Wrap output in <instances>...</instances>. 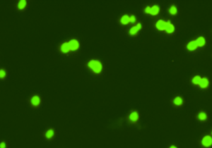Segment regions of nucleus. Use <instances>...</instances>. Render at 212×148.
Wrapping results in <instances>:
<instances>
[{
    "label": "nucleus",
    "instance_id": "6",
    "mask_svg": "<svg viewBox=\"0 0 212 148\" xmlns=\"http://www.w3.org/2000/svg\"><path fill=\"white\" fill-rule=\"evenodd\" d=\"M127 120L130 124H137L140 121V113L137 110H132L127 116Z\"/></svg>",
    "mask_w": 212,
    "mask_h": 148
},
{
    "label": "nucleus",
    "instance_id": "20",
    "mask_svg": "<svg viewBox=\"0 0 212 148\" xmlns=\"http://www.w3.org/2000/svg\"><path fill=\"white\" fill-rule=\"evenodd\" d=\"M138 21H138V19H137V16H135L134 14H130V25H134V24H136Z\"/></svg>",
    "mask_w": 212,
    "mask_h": 148
},
{
    "label": "nucleus",
    "instance_id": "15",
    "mask_svg": "<svg viewBox=\"0 0 212 148\" xmlns=\"http://www.w3.org/2000/svg\"><path fill=\"white\" fill-rule=\"evenodd\" d=\"M196 118H197V120L198 121L206 122L209 120V114H208L207 111L201 110V111H199V112L197 113Z\"/></svg>",
    "mask_w": 212,
    "mask_h": 148
},
{
    "label": "nucleus",
    "instance_id": "18",
    "mask_svg": "<svg viewBox=\"0 0 212 148\" xmlns=\"http://www.w3.org/2000/svg\"><path fill=\"white\" fill-rule=\"evenodd\" d=\"M201 75H199V74L194 75L190 79L191 85L195 86V87H198L199 82L201 81Z\"/></svg>",
    "mask_w": 212,
    "mask_h": 148
},
{
    "label": "nucleus",
    "instance_id": "3",
    "mask_svg": "<svg viewBox=\"0 0 212 148\" xmlns=\"http://www.w3.org/2000/svg\"><path fill=\"white\" fill-rule=\"evenodd\" d=\"M145 15L149 16L151 17H157L160 15L161 12V7L158 4L146 5L143 9Z\"/></svg>",
    "mask_w": 212,
    "mask_h": 148
},
{
    "label": "nucleus",
    "instance_id": "10",
    "mask_svg": "<svg viewBox=\"0 0 212 148\" xmlns=\"http://www.w3.org/2000/svg\"><path fill=\"white\" fill-rule=\"evenodd\" d=\"M167 19H158L154 23V28L155 31L164 33L165 26H166Z\"/></svg>",
    "mask_w": 212,
    "mask_h": 148
},
{
    "label": "nucleus",
    "instance_id": "22",
    "mask_svg": "<svg viewBox=\"0 0 212 148\" xmlns=\"http://www.w3.org/2000/svg\"><path fill=\"white\" fill-rule=\"evenodd\" d=\"M168 148H178V147L175 145H171L169 146Z\"/></svg>",
    "mask_w": 212,
    "mask_h": 148
},
{
    "label": "nucleus",
    "instance_id": "8",
    "mask_svg": "<svg viewBox=\"0 0 212 148\" xmlns=\"http://www.w3.org/2000/svg\"><path fill=\"white\" fill-rule=\"evenodd\" d=\"M201 147L202 148H211L212 146V135L211 134H207L201 138L199 141Z\"/></svg>",
    "mask_w": 212,
    "mask_h": 148
},
{
    "label": "nucleus",
    "instance_id": "12",
    "mask_svg": "<svg viewBox=\"0 0 212 148\" xmlns=\"http://www.w3.org/2000/svg\"><path fill=\"white\" fill-rule=\"evenodd\" d=\"M55 135H56V131L55 130L52 129V128H50V129L46 130V131L44 132V134H43L44 138H45V141H52V139L54 138Z\"/></svg>",
    "mask_w": 212,
    "mask_h": 148
},
{
    "label": "nucleus",
    "instance_id": "19",
    "mask_svg": "<svg viewBox=\"0 0 212 148\" xmlns=\"http://www.w3.org/2000/svg\"><path fill=\"white\" fill-rule=\"evenodd\" d=\"M8 75V73L7 70L3 69V68H0V81H4V80L7 78Z\"/></svg>",
    "mask_w": 212,
    "mask_h": 148
},
{
    "label": "nucleus",
    "instance_id": "5",
    "mask_svg": "<svg viewBox=\"0 0 212 148\" xmlns=\"http://www.w3.org/2000/svg\"><path fill=\"white\" fill-rule=\"evenodd\" d=\"M42 105V97L40 95L35 94L33 95L28 99V106L32 109H36L39 108Z\"/></svg>",
    "mask_w": 212,
    "mask_h": 148
},
{
    "label": "nucleus",
    "instance_id": "11",
    "mask_svg": "<svg viewBox=\"0 0 212 148\" xmlns=\"http://www.w3.org/2000/svg\"><path fill=\"white\" fill-rule=\"evenodd\" d=\"M210 86H211V81L209 78L207 76H201L198 87L201 90H206L209 88Z\"/></svg>",
    "mask_w": 212,
    "mask_h": 148
},
{
    "label": "nucleus",
    "instance_id": "17",
    "mask_svg": "<svg viewBox=\"0 0 212 148\" xmlns=\"http://www.w3.org/2000/svg\"><path fill=\"white\" fill-rule=\"evenodd\" d=\"M16 8L19 11H24L28 8V1L26 0H20L17 3Z\"/></svg>",
    "mask_w": 212,
    "mask_h": 148
},
{
    "label": "nucleus",
    "instance_id": "1",
    "mask_svg": "<svg viewBox=\"0 0 212 148\" xmlns=\"http://www.w3.org/2000/svg\"><path fill=\"white\" fill-rule=\"evenodd\" d=\"M81 42L77 38H70L62 43L59 46V52L62 55H69L77 52L81 49Z\"/></svg>",
    "mask_w": 212,
    "mask_h": 148
},
{
    "label": "nucleus",
    "instance_id": "13",
    "mask_svg": "<svg viewBox=\"0 0 212 148\" xmlns=\"http://www.w3.org/2000/svg\"><path fill=\"white\" fill-rule=\"evenodd\" d=\"M130 15L129 13H124L119 18V24L122 26H130Z\"/></svg>",
    "mask_w": 212,
    "mask_h": 148
},
{
    "label": "nucleus",
    "instance_id": "7",
    "mask_svg": "<svg viewBox=\"0 0 212 148\" xmlns=\"http://www.w3.org/2000/svg\"><path fill=\"white\" fill-rule=\"evenodd\" d=\"M185 49H186V50L188 52L193 53L199 51V49H200V48H199V45H198V43H197V41H196L195 38L190 40L187 42L186 45H185Z\"/></svg>",
    "mask_w": 212,
    "mask_h": 148
},
{
    "label": "nucleus",
    "instance_id": "9",
    "mask_svg": "<svg viewBox=\"0 0 212 148\" xmlns=\"http://www.w3.org/2000/svg\"><path fill=\"white\" fill-rule=\"evenodd\" d=\"M176 33V26L175 23L170 19H167L166 21V26L164 31V33L167 35H173Z\"/></svg>",
    "mask_w": 212,
    "mask_h": 148
},
{
    "label": "nucleus",
    "instance_id": "14",
    "mask_svg": "<svg viewBox=\"0 0 212 148\" xmlns=\"http://www.w3.org/2000/svg\"><path fill=\"white\" fill-rule=\"evenodd\" d=\"M172 105L173 107H180L183 106L184 104H185V99L183 96L181 95H177L175 96V97H173V99H172Z\"/></svg>",
    "mask_w": 212,
    "mask_h": 148
},
{
    "label": "nucleus",
    "instance_id": "4",
    "mask_svg": "<svg viewBox=\"0 0 212 148\" xmlns=\"http://www.w3.org/2000/svg\"><path fill=\"white\" fill-rule=\"evenodd\" d=\"M144 29V24L141 21H138L134 25H130L127 29V35L130 37H135Z\"/></svg>",
    "mask_w": 212,
    "mask_h": 148
},
{
    "label": "nucleus",
    "instance_id": "2",
    "mask_svg": "<svg viewBox=\"0 0 212 148\" xmlns=\"http://www.w3.org/2000/svg\"><path fill=\"white\" fill-rule=\"evenodd\" d=\"M88 71L95 75H101L104 70V64L101 60L97 58H92L86 63Z\"/></svg>",
    "mask_w": 212,
    "mask_h": 148
},
{
    "label": "nucleus",
    "instance_id": "16",
    "mask_svg": "<svg viewBox=\"0 0 212 148\" xmlns=\"http://www.w3.org/2000/svg\"><path fill=\"white\" fill-rule=\"evenodd\" d=\"M167 13H168V15L171 16H175L178 14V7H177L176 4H174L170 5L169 7H167Z\"/></svg>",
    "mask_w": 212,
    "mask_h": 148
},
{
    "label": "nucleus",
    "instance_id": "21",
    "mask_svg": "<svg viewBox=\"0 0 212 148\" xmlns=\"http://www.w3.org/2000/svg\"><path fill=\"white\" fill-rule=\"evenodd\" d=\"M0 148H9V145L7 142L3 141L0 142Z\"/></svg>",
    "mask_w": 212,
    "mask_h": 148
}]
</instances>
